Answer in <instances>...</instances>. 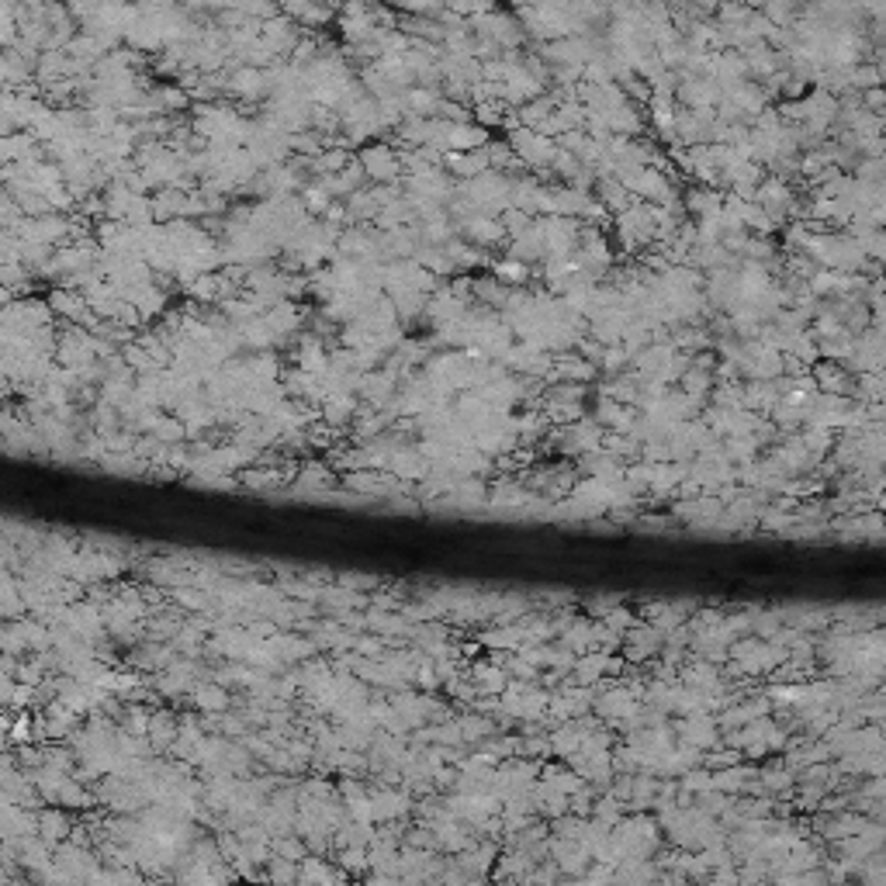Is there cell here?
Instances as JSON below:
<instances>
[{
    "mask_svg": "<svg viewBox=\"0 0 886 886\" xmlns=\"http://www.w3.org/2000/svg\"><path fill=\"white\" fill-rule=\"evenodd\" d=\"M509 149L516 153V160L527 163L533 170L551 167V160L558 156V142L547 139V135L537 129H527V125H516V129L509 132Z\"/></svg>",
    "mask_w": 886,
    "mask_h": 886,
    "instance_id": "6da1fadb",
    "label": "cell"
}]
</instances>
